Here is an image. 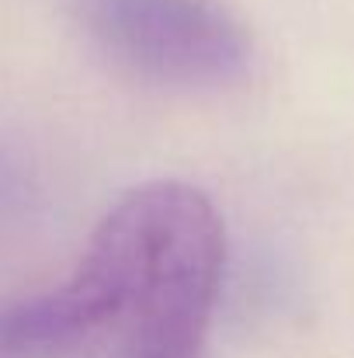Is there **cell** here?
Segmentation results:
<instances>
[{
  "label": "cell",
  "instance_id": "cell-1",
  "mask_svg": "<svg viewBox=\"0 0 354 358\" xmlns=\"http://www.w3.org/2000/svg\"><path fill=\"white\" fill-rule=\"evenodd\" d=\"M226 237L191 185L128 192L101 220L80 268L35 296L56 358L112 341L121 358H195L216 310Z\"/></svg>",
  "mask_w": 354,
  "mask_h": 358
},
{
  "label": "cell",
  "instance_id": "cell-2",
  "mask_svg": "<svg viewBox=\"0 0 354 358\" xmlns=\"http://www.w3.org/2000/svg\"><path fill=\"white\" fill-rule=\"evenodd\" d=\"M91 35L125 66L188 87H219L246 70V38L212 0H80Z\"/></svg>",
  "mask_w": 354,
  "mask_h": 358
}]
</instances>
